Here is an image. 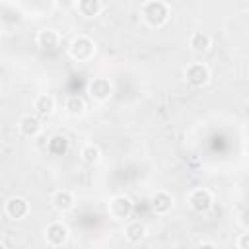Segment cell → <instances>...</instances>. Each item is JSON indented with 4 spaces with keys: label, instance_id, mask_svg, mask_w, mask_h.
Masks as SVG:
<instances>
[{
    "label": "cell",
    "instance_id": "cell-23",
    "mask_svg": "<svg viewBox=\"0 0 249 249\" xmlns=\"http://www.w3.org/2000/svg\"><path fill=\"white\" fill-rule=\"evenodd\" d=\"M0 249H8V245H6V241H0Z\"/></svg>",
    "mask_w": 249,
    "mask_h": 249
},
{
    "label": "cell",
    "instance_id": "cell-4",
    "mask_svg": "<svg viewBox=\"0 0 249 249\" xmlns=\"http://www.w3.org/2000/svg\"><path fill=\"white\" fill-rule=\"evenodd\" d=\"M187 204H189V208H191L193 212H196V214H206V212L212 208V204H214V195H212V191L206 189V187H196V189H193V191L189 193Z\"/></svg>",
    "mask_w": 249,
    "mask_h": 249
},
{
    "label": "cell",
    "instance_id": "cell-20",
    "mask_svg": "<svg viewBox=\"0 0 249 249\" xmlns=\"http://www.w3.org/2000/svg\"><path fill=\"white\" fill-rule=\"evenodd\" d=\"M237 224H239L245 231H249V206L243 208V210L237 214Z\"/></svg>",
    "mask_w": 249,
    "mask_h": 249
},
{
    "label": "cell",
    "instance_id": "cell-16",
    "mask_svg": "<svg viewBox=\"0 0 249 249\" xmlns=\"http://www.w3.org/2000/svg\"><path fill=\"white\" fill-rule=\"evenodd\" d=\"M105 4L101 0H78L76 2V10L82 18H88V19H93L97 18L101 12H103Z\"/></svg>",
    "mask_w": 249,
    "mask_h": 249
},
{
    "label": "cell",
    "instance_id": "cell-11",
    "mask_svg": "<svg viewBox=\"0 0 249 249\" xmlns=\"http://www.w3.org/2000/svg\"><path fill=\"white\" fill-rule=\"evenodd\" d=\"M35 41L43 51H56L62 43V35L54 27H43V29H39Z\"/></svg>",
    "mask_w": 249,
    "mask_h": 249
},
{
    "label": "cell",
    "instance_id": "cell-1",
    "mask_svg": "<svg viewBox=\"0 0 249 249\" xmlns=\"http://www.w3.org/2000/svg\"><path fill=\"white\" fill-rule=\"evenodd\" d=\"M171 16V8L167 2L163 0H148L140 6V18L148 27H163L169 21Z\"/></svg>",
    "mask_w": 249,
    "mask_h": 249
},
{
    "label": "cell",
    "instance_id": "cell-6",
    "mask_svg": "<svg viewBox=\"0 0 249 249\" xmlns=\"http://www.w3.org/2000/svg\"><path fill=\"white\" fill-rule=\"evenodd\" d=\"M88 95L95 103H105L113 95V84L103 76H95L88 82Z\"/></svg>",
    "mask_w": 249,
    "mask_h": 249
},
{
    "label": "cell",
    "instance_id": "cell-22",
    "mask_svg": "<svg viewBox=\"0 0 249 249\" xmlns=\"http://www.w3.org/2000/svg\"><path fill=\"white\" fill-rule=\"evenodd\" d=\"M195 249H216V245H214L212 241H200Z\"/></svg>",
    "mask_w": 249,
    "mask_h": 249
},
{
    "label": "cell",
    "instance_id": "cell-9",
    "mask_svg": "<svg viewBox=\"0 0 249 249\" xmlns=\"http://www.w3.org/2000/svg\"><path fill=\"white\" fill-rule=\"evenodd\" d=\"M173 204H175V198H173V195H171L169 191H165V189H158V191L150 196V208H152V212L158 214V216L169 214V212L173 210Z\"/></svg>",
    "mask_w": 249,
    "mask_h": 249
},
{
    "label": "cell",
    "instance_id": "cell-8",
    "mask_svg": "<svg viewBox=\"0 0 249 249\" xmlns=\"http://www.w3.org/2000/svg\"><path fill=\"white\" fill-rule=\"evenodd\" d=\"M31 206H29V200L25 196H19V195H14L10 196L6 202H4V214L10 218V220H23L27 218Z\"/></svg>",
    "mask_w": 249,
    "mask_h": 249
},
{
    "label": "cell",
    "instance_id": "cell-17",
    "mask_svg": "<svg viewBox=\"0 0 249 249\" xmlns=\"http://www.w3.org/2000/svg\"><path fill=\"white\" fill-rule=\"evenodd\" d=\"M101 148L95 144V142H86L82 148H80V158L86 165H97L101 161Z\"/></svg>",
    "mask_w": 249,
    "mask_h": 249
},
{
    "label": "cell",
    "instance_id": "cell-12",
    "mask_svg": "<svg viewBox=\"0 0 249 249\" xmlns=\"http://www.w3.org/2000/svg\"><path fill=\"white\" fill-rule=\"evenodd\" d=\"M51 204L56 212L64 214V212H70L76 204V198H74V193L68 191V189H56L53 195H51Z\"/></svg>",
    "mask_w": 249,
    "mask_h": 249
},
{
    "label": "cell",
    "instance_id": "cell-21",
    "mask_svg": "<svg viewBox=\"0 0 249 249\" xmlns=\"http://www.w3.org/2000/svg\"><path fill=\"white\" fill-rule=\"evenodd\" d=\"M235 247H237V249H249V231H245V233H241V235L237 237Z\"/></svg>",
    "mask_w": 249,
    "mask_h": 249
},
{
    "label": "cell",
    "instance_id": "cell-18",
    "mask_svg": "<svg viewBox=\"0 0 249 249\" xmlns=\"http://www.w3.org/2000/svg\"><path fill=\"white\" fill-rule=\"evenodd\" d=\"M70 148V140L64 136V134H54L49 142H47V150L53 154V156H64Z\"/></svg>",
    "mask_w": 249,
    "mask_h": 249
},
{
    "label": "cell",
    "instance_id": "cell-14",
    "mask_svg": "<svg viewBox=\"0 0 249 249\" xmlns=\"http://www.w3.org/2000/svg\"><path fill=\"white\" fill-rule=\"evenodd\" d=\"M56 109V99L51 93H39L33 99V113L39 117H49Z\"/></svg>",
    "mask_w": 249,
    "mask_h": 249
},
{
    "label": "cell",
    "instance_id": "cell-3",
    "mask_svg": "<svg viewBox=\"0 0 249 249\" xmlns=\"http://www.w3.org/2000/svg\"><path fill=\"white\" fill-rule=\"evenodd\" d=\"M134 210V202L130 200V196L126 195H115L109 198L107 202V214L111 220L115 222H123V220H128L130 214Z\"/></svg>",
    "mask_w": 249,
    "mask_h": 249
},
{
    "label": "cell",
    "instance_id": "cell-19",
    "mask_svg": "<svg viewBox=\"0 0 249 249\" xmlns=\"http://www.w3.org/2000/svg\"><path fill=\"white\" fill-rule=\"evenodd\" d=\"M64 109L70 117H82L86 113V101L82 95H70L66 101H64Z\"/></svg>",
    "mask_w": 249,
    "mask_h": 249
},
{
    "label": "cell",
    "instance_id": "cell-7",
    "mask_svg": "<svg viewBox=\"0 0 249 249\" xmlns=\"http://www.w3.org/2000/svg\"><path fill=\"white\" fill-rule=\"evenodd\" d=\"M70 237V230L64 222L60 220H54L51 224H47L45 228V241L51 245V247H62Z\"/></svg>",
    "mask_w": 249,
    "mask_h": 249
},
{
    "label": "cell",
    "instance_id": "cell-10",
    "mask_svg": "<svg viewBox=\"0 0 249 249\" xmlns=\"http://www.w3.org/2000/svg\"><path fill=\"white\" fill-rule=\"evenodd\" d=\"M18 130H19V134L25 136V138H35V136H39L41 130H43V121H41V117L35 115V113H25V115H21L19 121H18Z\"/></svg>",
    "mask_w": 249,
    "mask_h": 249
},
{
    "label": "cell",
    "instance_id": "cell-15",
    "mask_svg": "<svg viewBox=\"0 0 249 249\" xmlns=\"http://www.w3.org/2000/svg\"><path fill=\"white\" fill-rule=\"evenodd\" d=\"M189 47L196 54H204L212 47V37L206 31H193L189 35Z\"/></svg>",
    "mask_w": 249,
    "mask_h": 249
},
{
    "label": "cell",
    "instance_id": "cell-2",
    "mask_svg": "<svg viewBox=\"0 0 249 249\" xmlns=\"http://www.w3.org/2000/svg\"><path fill=\"white\" fill-rule=\"evenodd\" d=\"M97 53V45L89 35H74L68 43V56L74 62H89Z\"/></svg>",
    "mask_w": 249,
    "mask_h": 249
},
{
    "label": "cell",
    "instance_id": "cell-5",
    "mask_svg": "<svg viewBox=\"0 0 249 249\" xmlns=\"http://www.w3.org/2000/svg\"><path fill=\"white\" fill-rule=\"evenodd\" d=\"M210 78H212V74H210V68L206 62H191L185 68V82L191 88H204L210 82Z\"/></svg>",
    "mask_w": 249,
    "mask_h": 249
},
{
    "label": "cell",
    "instance_id": "cell-13",
    "mask_svg": "<svg viewBox=\"0 0 249 249\" xmlns=\"http://www.w3.org/2000/svg\"><path fill=\"white\" fill-rule=\"evenodd\" d=\"M146 235H148V228H146L144 222H140V220L126 222V226H124V239L128 243H132V245L142 243L146 239Z\"/></svg>",
    "mask_w": 249,
    "mask_h": 249
}]
</instances>
